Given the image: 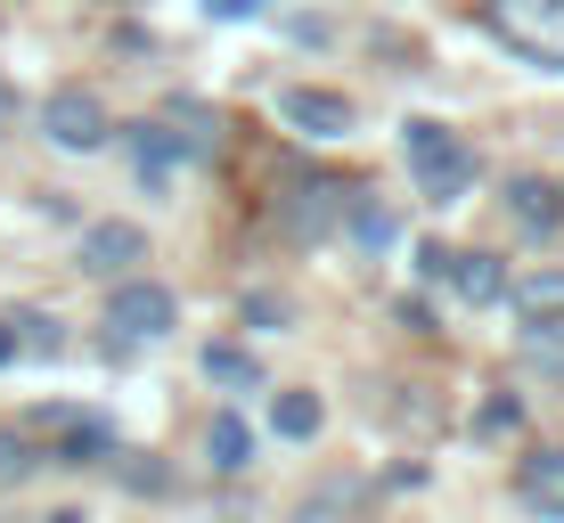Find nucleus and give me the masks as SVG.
<instances>
[{"instance_id":"1","label":"nucleus","mask_w":564,"mask_h":523,"mask_svg":"<svg viewBox=\"0 0 564 523\" xmlns=\"http://www.w3.org/2000/svg\"><path fill=\"white\" fill-rule=\"evenodd\" d=\"M401 156H410L417 197H434V205H458L466 188H475V172H482V156L451 123H434V115H410V123H401Z\"/></svg>"},{"instance_id":"2","label":"nucleus","mask_w":564,"mask_h":523,"mask_svg":"<svg viewBox=\"0 0 564 523\" xmlns=\"http://www.w3.org/2000/svg\"><path fill=\"white\" fill-rule=\"evenodd\" d=\"M17 442H33L50 467H99V458H123V450H115V425L90 417V410H66V401H50V410H25Z\"/></svg>"},{"instance_id":"3","label":"nucleus","mask_w":564,"mask_h":523,"mask_svg":"<svg viewBox=\"0 0 564 523\" xmlns=\"http://www.w3.org/2000/svg\"><path fill=\"white\" fill-rule=\"evenodd\" d=\"M491 33L516 57L564 74V0H491Z\"/></svg>"},{"instance_id":"4","label":"nucleus","mask_w":564,"mask_h":523,"mask_svg":"<svg viewBox=\"0 0 564 523\" xmlns=\"http://www.w3.org/2000/svg\"><path fill=\"white\" fill-rule=\"evenodd\" d=\"M181 327V303H172V286L155 279H123L107 295V344H155Z\"/></svg>"},{"instance_id":"5","label":"nucleus","mask_w":564,"mask_h":523,"mask_svg":"<svg viewBox=\"0 0 564 523\" xmlns=\"http://www.w3.org/2000/svg\"><path fill=\"white\" fill-rule=\"evenodd\" d=\"M42 131L57 148H66V156H99V148L115 140V123H107V107H99V90H50L42 99Z\"/></svg>"},{"instance_id":"6","label":"nucleus","mask_w":564,"mask_h":523,"mask_svg":"<svg viewBox=\"0 0 564 523\" xmlns=\"http://www.w3.org/2000/svg\"><path fill=\"white\" fill-rule=\"evenodd\" d=\"M279 123L303 131V140H344V131L360 123V107L344 99V90H327V83H295V90L279 99Z\"/></svg>"},{"instance_id":"7","label":"nucleus","mask_w":564,"mask_h":523,"mask_svg":"<svg viewBox=\"0 0 564 523\" xmlns=\"http://www.w3.org/2000/svg\"><path fill=\"white\" fill-rule=\"evenodd\" d=\"M123 148H131V164L148 172V181H164V172H181V164H197L205 156V131H164V123H131L123 131Z\"/></svg>"},{"instance_id":"8","label":"nucleus","mask_w":564,"mask_h":523,"mask_svg":"<svg viewBox=\"0 0 564 523\" xmlns=\"http://www.w3.org/2000/svg\"><path fill=\"white\" fill-rule=\"evenodd\" d=\"M516 499H523V515L564 523V450H523L516 458Z\"/></svg>"},{"instance_id":"9","label":"nucleus","mask_w":564,"mask_h":523,"mask_svg":"<svg viewBox=\"0 0 564 523\" xmlns=\"http://www.w3.org/2000/svg\"><path fill=\"white\" fill-rule=\"evenodd\" d=\"M140 254H148V238L131 221H90L83 229V270H90V279H123Z\"/></svg>"},{"instance_id":"10","label":"nucleus","mask_w":564,"mask_h":523,"mask_svg":"<svg viewBox=\"0 0 564 523\" xmlns=\"http://www.w3.org/2000/svg\"><path fill=\"white\" fill-rule=\"evenodd\" d=\"M508 312L523 327H564V270H523V279H508Z\"/></svg>"},{"instance_id":"11","label":"nucleus","mask_w":564,"mask_h":523,"mask_svg":"<svg viewBox=\"0 0 564 523\" xmlns=\"http://www.w3.org/2000/svg\"><path fill=\"white\" fill-rule=\"evenodd\" d=\"M508 213H516V229H532V238H556L564 229V188L556 181H508Z\"/></svg>"},{"instance_id":"12","label":"nucleus","mask_w":564,"mask_h":523,"mask_svg":"<svg viewBox=\"0 0 564 523\" xmlns=\"http://www.w3.org/2000/svg\"><path fill=\"white\" fill-rule=\"evenodd\" d=\"M205 458H213V475H246L254 467V425H246V410H221L205 425Z\"/></svg>"},{"instance_id":"13","label":"nucleus","mask_w":564,"mask_h":523,"mask_svg":"<svg viewBox=\"0 0 564 523\" xmlns=\"http://www.w3.org/2000/svg\"><path fill=\"white\" fill-rule=\"evenodd\" d=\"M451 295L475 303V312L499 303V295H508V262H499V254H451Z\"/></svg>"},{"instance_id":"14","label":"nucleus","mask_w":564,"mask_h":523,"mask_svg":"<svg viewBox=\"0 0 564 523\" xmlns=\"http://www.w3.org/2000/svg\"><path fill=\"white\" fill-rule=\"evenodd\" d=\"M205 377L229 384V393H254V384H262V360L246 352V344H213V352H205Z\"/></svg>"},{"instance_id":"15","label":"nucleus","mask_w":564,"mask_h":523,"mask_svg":"<svg viewBox=\"0 0 564 523\" xmlns=\"http://www.w3.org/2000/svg\"><path fill=\"white\" fill-rule=\"evenodd\" d=\"M393 238H401L393 205H377V197H352V246H360V254H384Z\"/></svg>"},{"instance_id":"16","label":"nucleus","mask_w":564,"mask_h":523,"mask_svg":"<svg viewBox=\"0 0 564 523\" xmlns=\"http://www.w3.org/2000/svg\"><path fill=\"white\" fill-rule=\"evenodd\" d=\"M270 425H279L286 442H311L327 425V410H319V393H279V401H270Z\"/></svg>"},{"instance_id":"17","label":"nucleus","mask_w":564,"mask_h":523,"mask_svg":"<svg viewBox=\"0 0 564 523\" xmlns=\"http://www.w3.org/2000/svg\"><path fill=\"white\" fill-rule=\"evenodd\" d=\"M516 425H523V401H516V393H491V401H482V410H475V434H482V442L516 434Z\"/></svg>"},{"instance_id":"18","label":"nucleus","mask_w":564,"mask_h":523,"mask_svg":"<svg viewBox=\"0 0 564 523\" xmlns=\"http://www.w3.org/2000/svg\"><path fill=\"white\" fill-rule=\"evenodd\" d=\"M9 327H17V360H25V352H57V344H66V336H57V319H42V312H17Z\"/></svg>"},{"instance_id":"19","label":"nucleus","mask_w":564,"mask_h":523,"mask_svg":"<svg viewBox=\"0 0 564 523\" xmlns=\"http://www.w3.org/2000/svg\"><path fill=\"white\" fill-rule=\"evenodd\" d=\"M523 352H532V368L564 377V327H523Z\"/></svg>"},{"instance_id":"20","label":"nucleus","mask_w":564,"mask_h":523,"mask_svg":"<svg viewBox=\"0 0 564 523\" xmlns=\"http://www.w3.org/2000/svg\"><path fill=\"white\" fill-rule=\"evenodd\" d=\"M33 467H42V450H33V442H17V434H0V482H25Z\"/></svg>"},{"instance_id":"21","label":"nucleus","mask_w":564,"mask_h":523,"mask_svg":"<svg viewBox=\"0 0 564 523\" xmlns=\"http://www.w3.org/2000/svg\"><path fill=\"white\" fill-rule=\"evenodd\" d=\"M417 279L425 286H451V246H417Z\"/></svg>"},{"instance_id":"22","label":"nucleus","mask_w":564,"mask_h":523,"mask_svg":"<svg viewBox=\"0 0 564 523\" xmlns=\"http://www.w3.org/2000/svg\"><path fill=\"white\" fill-rule=\"evenodd\" d=\"M246 319H262V327H279V319H286V295H246Z\"/></svg>"},{"instance_id":"23","label":"nucleus","mask_w":564,"mask_h":523,"mask_svg":"<svg viewBox=\"0 0 564 523\" xmlns=\"http://www.w3.org/2000/svg\"><path fill=\"white\" fill-rule=\"evenodd\" d=\"M205 9H213V17H262L270 0H205Z\"/></svg>"},{"instance_id":"24","label":"nucleus","mask_w":564,"mask_h":523,"mask_svg":"<svg viewBox=\"0 0 564 523\" xmlns=\"http://www.w3.org/2000/svg\"><path fill=\"white\" fill-rule=\"evenodd\" d=\"M295 523H352V515H336V508H303Z\"/></svg>"},{"instance_id":"25","label":"nucleus","mask_w":564,"mask_h":523,"mask_svg":"<svg viewBox=\"0 0 564 523\" xmlns=\"http://www.w3.org/2000/svg\"><path fill=\"white\" fill-rule=\"evenodd\" d=\"M9 360H17V327L0 319V368H9Z\"/></svg>"}]
</instances>
